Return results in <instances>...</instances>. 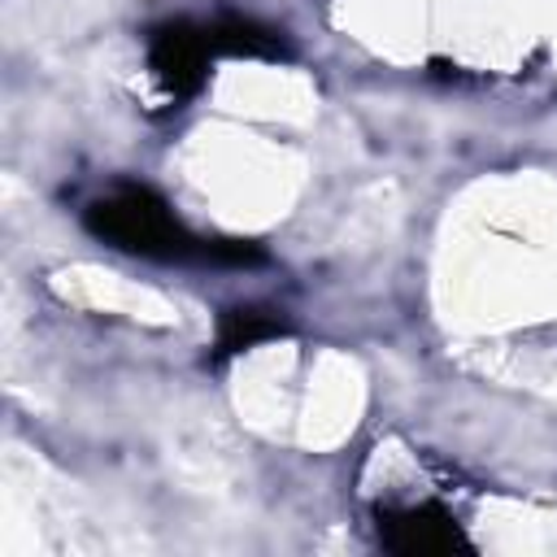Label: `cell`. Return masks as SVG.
<instances>
[{
  "instance_id": "3",
  "label": "cell",
  "mask_w": 557,
  "mask_h": 557,
  "mask_svg": "<svg viewBox=\"0 0 557 557\" xmlns=\"http://www.w3.org/2000/svg\"><path fill=\"white\" fill-rule=\"evenodd\" d=\"M379 544L405 557H444L466 553L470 540L457 527V518L440 505H405V509H379Z\"/></svg>"
},
{
  "instance_id": "2",
  "label": "cell",
  "mask_w": 557,
  "mask_h": 557,
  "mask_svg": "<svg viewBox=\"0 0 557 557\" xmlns=\"http://www.w3.org/2000/svg\"><path fill=\"white\" fill-rule=\"evenodd\" d=\"M213 57L218 52H213L205 26H196V22H165L148 35V70L170 100L196 96L209 78Z\"/></svg>"
},
{
  "instance_id": "4",
  "label": "cell",
  "mask_w": 557,
  "mask_h": 557,
  "mask_svg": "<svg viewBox=\"0 0 557 557\" xmlns=\"http://www.w3.org/2000/svg\"><path fill=\"white\" fill-rule=\"evenodd\" d=\"M205 35H209V44H213L218 57H252V61H278V57H287V39L274 26H261L252 17L222 13V17L205 22Z\"/></svg>"
},
{
  "instance_id": "1",
  "label": "cell",
  "mask_w": 557,
  "mask_h": 557,
  "mask_svg": "<svg viewBox=\"0 0 557 557\" xmlns=\"http://www.w3.org/2000/svg\"><path fill=\"white\" fill-rule=\"evenodd\" d=\"M83 222L96 239H104L109 248L135 252V257H152V261H209L213 257V239L191 235L152 187L122 183L109 196L91 200Z\"/></svg>"
},
{
  "instance_id": "5",
  "label": "cell",
  "mask_w": 557,
  "mask_h": 557,
  "mask_svg": "<svg viewBox=\"0 0 557 557\" xmlns=\"http://www.w3.org/2000/svg\"><path fill=\"white\" fill-rule=\"evenodd\" d=\"M283 331H287L283 318H274L265 309H252V305H235V309H222V318H218V344L213 348H218V357H235V352L257 348V344L283 335Z\"/></svg>"
}]
</instances>
